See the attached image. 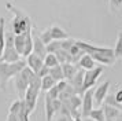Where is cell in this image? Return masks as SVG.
<instances>
[{
  "label": "cell",
  "instance_id": "cell-28",
  "mask_svg": "<svg viewBox=\"0 0 122 121\" xmlns=\"http://www.w3.org/2000/svg\"><path fill=\"white\" fill-rule=\"evenodd\" d=\"M74 44H76V40H74V38L67 37L66 40H62V41H61V48L65 50V51H69Z\"/></svg>",
  "mask_w": 122,
  "mask_h": 121
},
{
  "label": "cell",
  "instance_id": "cell-9",
  "mask_svg": "<svg viewBox=\"0 0 122 121\" xmlns=\"http://www.w3.org/2000/svg\"><path fill=\"white\" fill-rule=\"evenodd\" d=\"M82 103H81V106H82V113H81V116L82 117H88V114L91 113V110L93 109V88H89V89H86L85 92H84L82 95Z\"/></svg>",
  "mask_w": 122,
  "mask_h": 121
},
{
  "label": "cell",
  "instance_id": "cell-29",
  "mask_svg": "<svg viewBox=\"0 0 122 121\" xmlns=\"http://www.w3.org/2000/svg\"><path fill=\"white\" fill-rule=\"evenodd\" d=\"M40 38H41V41L47 45L48 43H51L52 41V36H51V32H50V29H45L44 32L41 33V34H39Z\"/></svg>",
  "mask_w": 122,
  "mask_h": 121
},
{
  "label": "cell",
  "instance_id": "cell-14",
  "mask_svg": "<svg viewBox=\"0 0 122 121\" xmlns=\"http://www.w3.org/2000/svg\"><path fill=\"white\" fill-rule=\"evenodd\" d=\"M96 66V62L93 60V58L88 54H84L80 60L77 62V67L78 69H82V70H89V69H93Z\"/></svg>",
  "mask_w": 122,
  "mask_h": 121
},
{
  "label": "cell",
  "instance_id": "cell-3",
  "mask_svg": "<svg viewBox=\"0 0 122 121\" xmlns=\"http://www.w3.org/2000/svg\"><path fill=\"white\" fill-rule=\"evenodd\" d=\"M34 73L32 69H29L28 66H25L22 70L18 73L17 76L14 77V81H15V88H17V92L19 99L25 98V94H26V89H28L29 84H30V80L32 77L34 76Z\"/></svg>",
  "mask_w": 122,
  "mask_h": 121
},
{
  "label": "cell",
  "instance_id": "cell-16",
  "mask_svg": "<svg viewBox=\"0 0 122 121\" xmlns=\"http://www.w3.org/2000/svg\"><path fill=\"white\" fill-rule=\"evenodd\" d=\"M50 32H51V36H52V40H66L69 36H67L66 30H63L61 26H58V25H54V26L50 28Z\"/></svg>",
  "mask_w": 122,
  "mask_h": 121
},
{
  "label": "cell",
  "instance_id": "cell-21",
  "mask_svg": "<svg viewBox=\"0 0 122 121\" xmlns=\"http://www.w3.org/2000/svg\"><path fill=\"white\" fill-rule=\"evenodd\" d=\"M88 118H91V120H93V121H106L104 111H103L102 107H96V109L93 107V109L91 110V113L88 114Z\"/></svg>",
  "mask_w": 122,
  "mask_h": 121
},
{
  "label": "cell",
  "instance_id": "cell-15",
  "mask_svg": "<svg viewBox=\"0 0 122 121\" xmlns=\"http://www.w3.org/2000/svg\"><path fill=\"white\" fill-rule=\"evenodd\" d=\"M62 70H63V76H65V80L66 81H70L73 77L76 76V73L78 72L77 65L74 63H62Z\"/></svg>",
  "mask_w": 122,
  "mask_h": 121
},
{
  "label": "cell",
  "instance_id": "cell-39",
  "mask_svg": "<svg viewBox=\"0 0 122 121\" xmlns=\"http://www.w3.org/2000/svg\"><path fill=\"white\" fill-rule=\"evenodd\" d=\"M121 6H122V0H121Z\"/></svg>",
  "mask_w": 122,
  "mask_h": 121
},
{
  "label": "cell",
  "instance_id": "cell-24",
  "mask_svg": "<svg viewBox=\"0 0 122 121\" xmlns=\"http://www.w3.org/2000/svg\"><path fill=\"white\" fill-rule=\"evenodd\" d=\"M55 84H56V81L50 76V74L43 77V78H41V91H45V92H47V91H50Z\"/></svg>",
  "mask_w": 122,
  "mask_h": 121
},
{
  "label": "cell",
  "instance_id": "cell-5",
  "mask_svg": "<svg viewBox=\"0 0 122 121\" xmlns=\"http://www.w3.org/2000/svg\"><path fill=\"white\" fill-rule=\"evenodd\" d=\"M41 91V87L40 85H33V84H30L26 89V94H25V104H26V107H28L29 113L32 114L36 109V104H37V99H39V94Z\"/></svg>",
  "mask_w": 122,
  "mask_h": 121
},
{
  "label": "cell",
  "instance_id": "cell-12",
  "mask_svg": "<svg viewBox=\"0 0 122 121\" xmlns=\"http://www.w3.org/2000/svg\"><path fill=\"white\" fill-rule=\"evenodd\" d=\"M32 34H33V54H36L37 56L43 58L44 59L45 55H47V48H45V44L41 41L39 34H36L34 30H32Z\"/></svg>",
  "mask_w": 122,
  "mask_h": 121
},
{
  "label": "cell",
  "instance_id": "cell-7",
  "mask_svg": "<svg viewBox=\"0 0 122 121\" xmlns=\"http://www.w3.org/2000/svg\"><path fill=\"white\" fill-rule=\"evenodd\" d=\"M44 107H45V120L47 121H52L54 116L61 110L62 100L61 99H51V98H48V96L45 95Z\"/></svg>",
  "mask_w": 122,
  "mask_h": 121
},
{
  "label": "cell",
  "instance_id": "cell-30",
  "mask_svg": "<svg viewBox=\"0 0 122 121\" xmlns=\"http://www.w3.org/2000/svg\"><path fill=\"white\" fill-rule=\"evenodd\" d=\"M59 94H61V91H59V88L56 87V84H55L50 91H47L45 95H47L48 98H51V99H59Z\"/></svg>",
  "mask_w": 122,
  "mask_h": 121
},
{
  "label": "cell",
  "instance_id": "cell-2",
  "mask_svg": "<svg viewBox=\"0 0 122 121\" xmlns=\"http://www.w3.org/2000/svg\"><path fill=\"white\" fill-rule=\"evenodd\" d=\"M26 66L25 60H18L14 63H8V62H1L0 60V89L6 91L7 84L12 77H15Z\"/></svg>",
  "mask_w": 122,
  "mask_h": 121
},
{
  "label": "cell",
  "instance_id": "cell-10",
  "mask_svg": "<svg viewBox=\"0 0 122 121\" xmlns=\"http://www.w3.org/2000/svg\"><path fill=\"white\" fill-rule=\"evenodd\" d=\"M84 73H85V70H82V69H78V72L76 73V76L73 77L70 81H67L73 88H74L76 94H77V95H80V96H81V95H84Z\"/></svg>",
  "mask_w": 122,
  "mask_h": 121
},
{
  "label": "cell",
  "instance_id": "cell-18",
  "mask_svg": "<svg viewBox=\"0 0 122 121\" xmlns=\"http://www.w3.org/2000/svg\"><path fill=\"white\" fill-rule=\"evenodd\" d=\"M55 56L56 59H58V62L59 63H73V56L70 55V52L69 51H65V50H58L55 52Z\"/></svg>",
  "mask_w": 122,
  "mask_h": 121
},
{
  "label": "cell",
  "instance_id": "cell-27",
  "mask_svg": "<svg viewBox=\"0 0 122 121\" xmlns=\"http://www.w3.org/2000/svg\"><path fill=\"white\" fill-rule=\"evenodd\" d=\"M45 48H47V54H55L58 50H61V41L59 40H52L51 43L45 45Z\"/></svg>",
  "mask_w": 122,
  "mask_h": 121
},
{
  "label": "cell",
  "instance_id": "cell-17",
  "mask_svg": "<svg viewBox=\"0 0 122 121\" xmlns=\"http://www.w3.org/2000/svg\"><path fill=\"white\" fill-rule=\"evenodd\" d=\"M32 30H33V28L25 33L26 38H25V48H23L22 56H28V55H30L33 52V34H32Z\"/></svg>",
  "mask_w": 122,
  "mask_h": 121
},
{
  "label": "cell",
  "instance_id": "cell-25",
  "mask_svg": "<svg viewBox=\"0 0 122 121\" xmlns=\"http://www.w3.org/2000/svg\"><path fill=\"white\" fill-rule=\"evenodd\" d=\"M114 55H115V59H121L122 58V32L118 33L117 43H115V47H114Z\"/></svg>",
  "mask_w": 122,
  "mask_h": 121
},
{
  "label": "cell",
  "instance_id": "cell-36",
  "mask_svg": "<svg viewBox=\"0 0 122 121\" xmlns=\"http://www.w3.org/2000/svg\"><path fill=\"white\" fill-rule=\"evenodd\" d=\"M56 121H73L71 117H67V116H61V117H58Z\"/></svg>",
  "mask_w": 122,
  "mask_h": 121
},
{
  "label": "cell",
  "instance_id": "cell-4",
  "mask_svg": "<svg viewBox=\"0 0 122 121\" xmlns=\"http://www.w3.org/2000/svg\"><path fill=\"white\" fill-rule=\"evenodd\" d=\"M14 33H6V44H4V50H3V54L0 60L1 62H8V63H14L21 60V55L17 52L15 45H14Z\"/></svg>",
  "mask_w": 122,
  "mask_h": 121
},
{
  "label": "cell",
  "instance_id": "cell-8",
  "mask_svg": "<svg viewBox=\"0 0 122 121\" xmlns=\"http://www.w3.org/2000/svg\"><path fill=\"white\" fill-rule=\"evenodd\" d=\"M108 88H110V81H104L102 82L97 88L93 89V103L95 106L100 107L102 104L104 103V99L108 94Z\"/></svg>",
  "mask_w": 122,
  "mask_h": 121
},
{
  "label": "cell",
  "instance_id": "cell-31",
  "mask_svg": "<svg viewBox=\"0 0 122 121\" xmlns=\"http://www.w3.org/2000/svg\"><path fill=\"white\" fill-rule=\"evenodd\" d=\"M19 109H21V99H18V100H15V102H12V104L10 106L8 113H11V114H18Z\"/></svg>",
  "mask_w": 122,
  "mask_h": 121
},
{
  "label": "cell",
  "instance_id": "cell-34",
  "mask_svg": "<svg viewBox=\"0 0 122 121\" xmlns=\"http://www.w3.org/2000/svg\"><path fill=\"white\" fill-rule=\"evenodd\" d=\"M114 99H115L119 104H122V89H119V91L114 95Z\"/></svg>",
  "mask_w": 122,
  "mask_h": 121
},
{
  "label": "cell",
  "instance_id": "cell-20",
  "mask_svg": "<svg viewBox=\"0 0 122 121\" xmlns=\"http://www.w3.org/2000/svg\"><path fill=\"white\" fill-rule=\"evenodd\" d=\"M4 44H6V19L0 16V58L4 50Z\"/></svg>",
  "mask_w": 122,
  "mask_h": 121
},
{
  "label": "cell",
  "instance_id": "cell-26",
  "mask_svg": "<svg viewBox=\"0 0 122 121\" xmlns=\"http://www.w3.org/2000/svg\"><path fill=\"white\" fill-rule=\"evenodd\" d=\"M44 65L47 66V67H55V66L61 65V63L58 62L55 54H47L45 58H44Z\"/></svg>",
  "mask_w": 122,
  "mask_h": 121
},
{
  "label": "cell",
  "instance_id": "cell-22",
  "mask_svg": "<svg viewBox=\"0 0 122 121\" xmlns=\"http://www.w3.org/2000/svg\"><path fill=\"white\" fill-rule=\"evenodd\" d=\"M50 76L55 80L56 82L65 80V76H63V70H62V66L58 65L55 67H50Z\"/></svg>",
  "mask_w": 122,
  "mask_h": 121
},
{
  "label": "cell",
  "instance_id": "cell-11",
  "mask_svg": "<svg viewBox=\"0 0 122 121\" xmlns=\"http://www.w3.org/2000/svg\"><path fill=\"white\" fill-rule=\"evenodd\" d=\"M26 65H28V67L29 69H32V70L37 74L40 72V69L44 66V59L43 58H40V56H37L36 54H32L30 55H28L26 56Z\"/></svg>",
  "mask_w": 122,
  "mask_h": 121
},
{
  "label": "cell",
  "instance_id": "cell-35",
  "mask_svg": "<svg viewBox=\"0 0 122 121\" xmlns=\"http://www.w3.org/2000/svg\"><path fill=\"white\" fill-rule=\"evenodd\" d=\"M6 121H19L18 120V114H11V113H8Z\"/></svg>",
  "mask_w": 122,
  "mask_h": 121
},
{
  "label": "cell",
  "instance_id": "cell-1",
  "mask_svg": "<svg viewBox=\"0 0 122 121\" xmlns=\"http://www.w3.org/2000/svg\"><path fill=\"white\" fill-rule=\"evenodd\" d=\"M6 7L7 10L11 11L14 14V18H12V22H11V30L14 34H23V33H26L28 30H30L33 28L30 16L26 15L22 10L17 8L15 6L10 4V3H7Z\"/></svg>",
  "mask_w": 122,
  "mask_h": 121
},
{
  "label": "cell",
  "instance_id": "cell-37",
  "mask_svg": "<svg viewBox=\"0 0 122 121\" xmlns=\"http://www.w3.org/2000/svg\"><path fill=\"white\" fill-rule=\"evenodd\" d=\"M73 121H82V118H81V116H78V117H74Z\"/></svg>",
  "mask_w": 122,
  "mask_h": 121
},
{
  "label": "cell",
  "instance_id": "cell-23",
  "mask_svg": "<svg viewBox=\"0 0 122 121\" xmlns=\"http://www.w3.org/2000/svg\"><path fill=\"white\" fill-rule=\"evenodd\" d=\"M29 116H30V113H29L28 107L25 104V100L21 99V109L18 111V120L19 121H30L29 120Z\"/></svg>",
  "mask_w": 122,
  "mask_h": 121
},
{
  "label": "cell",
  "instance_id": "cell-38",
  "mask_svg": "<svg viewBox=\"0 0 122 121\" xmlns=\"http://www.w3.org/2000/svg\"><path fill=\"white\" fill-rule=\"evenodd\" d=\"M115 121H122V120H115Z\"/></svg>",
  "mask_w": 122,
  "mask_h": 121
},
{
  "label": "cell",
  "instance_id": "cell-19",
  "mask_svg": "<svg viewBox=\"0 0 122 121\" xmlns=\"http://www.w3.org/2000/svg\"><path fill=\"white\" fill-rule=\"evenodd\" d=\"M25 38H26V34H15L14 36V45H15V50L21 56L23 54V48H25Z\"/></svg>",
  "mask_w": 122,
  "mask_h": 121
},
{
  "label": "cell",
  "instance_id": "cell-6",
  "mask_svg": "<svg viewBox=\"0 0 122 121\" xmlns=\"http://www.w3.org/2000/svg\"><path fill=\"white\" fill-rule=\"evenodd\" d=\"M104 70V67L100 66H95L93 69H89V70H85L84 73V92L89 89V88H93V85L96 84L97 78L102 76V73Z\"/></svg>",
  "mask_w": 122,
  "mask_h": 121
},
{
  "label": "cell",
  "instance_id": "cell-13",
  "mask_svg": "<svg viewBox=\"0 0 122 121\" xmlns=\"http://www.w3.org/2000/svg\"><path fill=\"white\" fill-rule=\"evenodd\" d=\"M102 109L104 111V118L106 121H115L118 120V117L121 116V110L118 107H114V106H110V104H102Z\"/></svg>",
  "mask_w": 122,
  "mask_h": 121
},
{
  "label": "cell",
  "instance_id": "cell-40",
  "mask_svg": "<svg viewBox=\"0 0 122 121\" xmlns=\"http://www.w3.org/2000/svg\"><path fill=\"white\" fill-rule=\"evenodd\" d=\"M121 59H122V58H121Z\"/></svg>",
  "mask_w": 122,
  "mask_h": 121
},
{
  "label": "cell",
  "instance_id": "cell-33",
  "mask_svg": "<svg viewBox=\"0 0 122 121\" xmlns=\"http://www.w3.org/2000/svg\"><path fill=\"white\" fill-rule=\"evenodd\" d=\"M50 74V67H47V66H43L41 69H40V72L37 73V76L40 77V78H43V77H45V76H48Z\"/></svg>",
  "mask_w": 122,
  "mask_h": 121
},
{
  "label": "cell",
  "instance_id": "cell-32",
  "mask_svg": "<svg viewBox=\"0 0 122 121\" xmlns=\"http://www.w3.org/2000/svg\"><path fill=\"white\" fill-rule=\"evenodd\" d=\"M108 3H110V11L112 12H118V10L121 8V0H108Z\"/></svg>",
  "mask_w": 122,
  "mask_h": 121
}]
</instances>
